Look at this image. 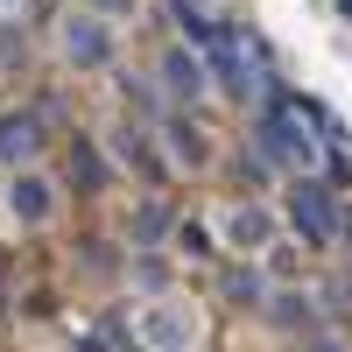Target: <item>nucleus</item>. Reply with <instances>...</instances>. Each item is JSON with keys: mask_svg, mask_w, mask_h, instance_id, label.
<instances>
[{"mask_svg": "<svg viewBox=\"0 0 352 352\" xmlns=\"http://www.w3.org/2000/svg\"><path fill=\"white\" fill-rule=\"evenodd\" d=\"M64 43H71V56H85V64H99V56H106V36H99L92 21H71V36H64Z\"/></svg>", "mask_w": 352, "mask_h": 352, "instance_id": "f03ea898", "label": "nucleus"}, {"mask_svg": "<svg viewBox=\"0 0 352 352\" xmlns=\"http://www.w3.org/2000/svg\"><path fill=\"white\" fill-rule=\"evenodd\" d=\"M134 331H141V345H155V352H184L197 338V317L190 310H148Z\"/></svg>", "mask_w": 352, "mask_h": 352, "instance_id": "f257e3e1", "label": "nucleus"}, {"mask_svg": "<svg viewBox=\"0 0 352 352\" xmlns=\"http://www.w3.org/2000/svg\"><path fill=\"white\" fill-rule=\"evenodd\" d=\"M36 148V127L28 120H0V155H28Z\"/></svg>", "mask_w": 352, "mask_h": 352, "instance_id": "7ed1b4c3", "label": "nucleus"}, {"mask_svg": "<svg viewBox=\"0 0 352 352\" xmlns=\"http://www.w3.org/2000/svg\"><path fill=\"white\" fill-rule=\"evenodd\" d=\"M14 212H21V219H43V212H50V197H43L36 176H28V184H14Z\"/></svg>", "mask_w": 352, "mask_h": 352, "instance_id": "20e7f679", "label": "nucleus"}]
</instances>
